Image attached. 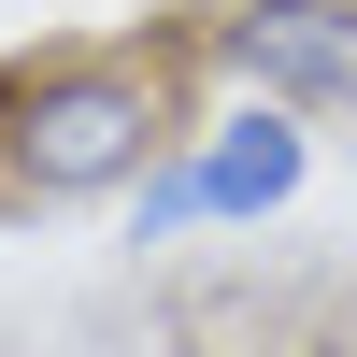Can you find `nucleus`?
I'll list each match as a JSON object with an SVG mask.
<instances>
[{"instance_id":"4","label":"nucleus","mask_w":357,"mask_h":357,"mask_svg":"<svg viewBox=\"0 0 357 357\" xmlns=\"http://www.w3.org/2000/svg\"><path fill=\"white\" fill-rule=\"evenodd\" d=\"M143 15H158V29H172V43H200V29H215V15H229V0H143Z\"/></svg>"},{"instance_id":"1","label":"nucleus","mask_w":357,"mask_h":357,"mask_svg":"<svg viewBox=\"0 0 357 357\" xmlns=\"http://www.w3.org/2000/svg\"><path fill=\"white\" fill-rule=\"evenodd\" d=\"M186 72L172 43H43L0 72V186L15 200H129L186 143Z\"/></svg>"},{"instance_id":"3","label":"nucleus","mask_w":357,"mask_h":357,"mask_svg":"<svg viewBox=\"0 0 357 357\" xmlns=\"http://www.w3.org/2000/svg\"><path fill=\"white\" fill-rule=\"evenodd\" d=\"M186 57L229 100H272L301 129H357V0H229Z\"/></svg>"},{"instance_id":"5","label":"nucleus","mask_w":357,"mask_h":357,"mask_svg":"<svg viewBox=\"0 0 357 357\" xmlns=\"http://www.w3.org/2000/svg\"><path fill=\"white\" fill-rule=\"evenodd\" d=\"M215 357H301V343H215Z\"/></svg>"},{"instance_id":"2","label":"nucleus","mask_w":357,"mask_h":357,"mask_svg":"<svg viewBox=\"0 0 357 357\" xmlns=\"http://www.w3.org/2000/svg\"><path fill=\"white\" fill-rule=\"evenodd\" d=\"M301 172H314V129H301V114L229 100V114H200V129L129 186V229H143V243H186V229H257V215H286V200H301Z\"/></svg>"}]
</instances>
